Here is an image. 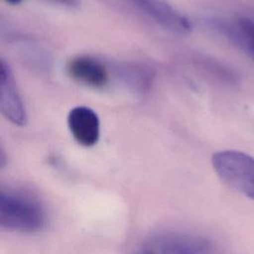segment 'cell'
<instances>
[{
    "mask_svg": "<svg viewBox=\"0 0 254 254\" xmlns=\"http://www.w3.org/2000/svg\"><path fill=\"white\" fill-rule=\"evenodd\" d=\"M0 108L5 118L13 124L23 126L27 123V112L18 91L12 70L4 60L0 67Z\"/></svg>",
    "mask_w": 254,
    "mask_h": 254,
    "instance_id": "5b68a950",
    "label": "cell"
},
{
    "mask_svg": "<svg viewBox=\"0 0 254 254\" xmlns=\"http://www.w3.org/2000/svg\"><path fill=\"white\" fill-rule=\"evenodd\" d=\"M135 254H156V252L153 249L144 248V249H141V250L137 251Z\"/></svg>",
    "mask_w": 254,
    "mask_h": 254,
    "instance_id": "8fae6325",
    "label": "cell"
},
{
    "mask_svg": "<svg viewBox=\"0 0 254 254\" xmlns=\"http://www.w3.org/2000/svg\"><path fill=\"white\" fill-rule=\"evenodd\" d=\"M68 129L74 140L84 147L94 146L100 135L97 114L87 106H75L67 115Z\"/></svg>",
    "mask_w": 254,
    "mask_h": 254,
    "instance_id": "8992f818",
    "label": "cell"
},
{
    "mask_svg": "<svg viewBox=\"0 0 254 254\" xmlns=\"http://www.w3.org/2000/svg\"><path fill=\"white\" fill-rule=\"evenodd\" d=\"M47 211L32 193L21 190L0 191V224L2 227L20 231L37 232L47 224Z\"/></svg>",
    "mask_w": 254,
    "mask_h": 254,
    "instance_id": "6da1fadb",
    "label": "cell"
},
{
    "mask_svg": "<svg viewBox=\"0 0 254 254\" xmlns=\"http://www.w3.org/2000/svg\"><path fill=\"white\" fill-rule=\"evenodd\" d=\"M5 1H7L8 3H10V4H19L20 2H22V0H5Z\"/></svg>",
    "mask_w": 254,
    "mask_h": 254,
    "instance_id": "7c38bea8",
    "label": "cell"
},
{
    "mask_svg": "<svg viewBox=\"0 0 254 254\" xmlns=\"http://www.w3.org/2000/svg\"><path fill=\"white\" fill-rule=\"evenodd\" d=\"M217 176L230 188L254 199V158L234 150L219 151L212 156Z\"/></svg>",
    "mask_w": 254,
    "mask_h": 254,
    "instance_id": "7a4b0ae2",
    "label": "cell"
},
{
    "mask_svg": "<svg viewBox=\"0 0 254 254\" xmlns=\"http://www.w3.org/2000/svg\"><path fill=\"white\" fill-rule=\"evenodd\" d=\"M225 38L228 42L246 54L254 61V21L240 18L226 31Z\"/></svg>",
    "mask_w": 254,
    "mask_h": 254,
    "instance_id": "9c48e42d",
    "label": "cell"
},
{
    "mask_svg": "<svg viewBox=\"0 0 254 254\" xmlns=\"http://www.w3.org/2000/svg\"><path fill=\"white\" fill-rule=\"evenodd\" d=\"M162 28L176 34H187L191 25L189 19L164 0H124Z\"/></svg>",
    "mask_w": 254,
    "mask_h": 254,
    "instance_id": "3957f363",
    "label": "cell"
},
{
    "mask_svg": "<svg viewBox=\"0 0 254 254\" xmlns=\"http://www.w3.org/2000/svg\"><path fill=\"white\" fill-rule=\"evenodd\" d=\"M54 3H58L60 5H63V6H66V7H77L80 3V0H50Z\"/></svg>",
    "mask_w": 254,
    "mask_h": 254,
    "instance_id": "30bf717a",
    "label": "cell"
},
{
    "mask_svg": "<svg viewBox=\"0 0 254 254\" xmlns=\"http://www.w3.org/2000/svg\"><path fill=\"white\" fill-rule=\"evenodd\" d=\"M116 74L129 88L140 93L149 90L155 75L152 68L138 64L117 65Z\"/></svg>",
    "mask_w": 254,
    "mask_h": 254,
    "instance_id": "ba28073f",
    "label": "cell"
},
{
    "mask_svg": "<svg viewBox=\"0 0 254 254\" xmlns=\"http://www.w3.org/2000/svg\"><path fill=\"white\" fill-rule=\"evenodd\" d=\"M66 71L75 81L93 88L103 87L109 79L104 64L88 56H76L70 59L66 64Z\"/></svg>",
    "mask_w": 254,
    "mask_h": 254,
    "instance_id": "52a82bcc",
    "label": "cell"
},
{
    "mask_svg": "<svg viewBox=\"0 0 254 254\" xmlns=\"http://www.w3.org/2000/svg\"><path fill=\"white\" fill-rule=\"evenodd\" d=\"M159 254H218L210 240L195 234L167 232L155 239Z\"/></svg>",
    "mask_w": 254,
    "mask_h": 254,
    "instance_id": "277c9868",
    "label": "cell"
}]
</instances>
